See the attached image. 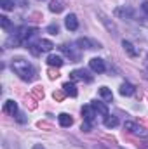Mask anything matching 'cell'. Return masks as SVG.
<instances>
[{
    "mask_svg": "<svg viewBox=\"0 0 148 149\" xmlns=\"http://www.w3.org/2000/svg\"><path fill=\"white\" fill-rule=\"evenodd\" d=\"M98 17L101 19V23H103V24L106 26V30H108L110 33H113V35H117V31H118V30H117V26L113 24V21H110V17H106V16H105L103 12H98Z\"/></svg>",
    "mask_w": 148,
    "mask_h": 149,
    "instance_id": "cell-8",
    "label": "cell"
},
{
    "mask_svg": "<svg viewBox=\"0 0 148 149\" xmlns=\"http://www.w3.org/2000/svg\"><path fill=\"white\" fill-rule=\"evenodd\" d=\"M47 31H49L51 35H58V33H59V26H58V24H49V26H47Z\"/></svg>",
    "mask_w": 148,
    "mask_h": 149,
    "instance_id": "cell-24",
    "label": "cell"
},
{
    "mask_svg": "<svg viewBox=\"0 0 148 149\" xmlns=\"http://www.w3.org/2000/svg\"><path fill=\"white\" fill-rule=\"evenodd\" d=\"M63 95H66V94L65 92H54V99H58V101H61Z\"/></svg>",
    "mask_w": 148,
    "mask_h": 149,
    "instance_id": "cell-27",
    "label": "cell"
},
{
    "mask_svg": "<svg viewBox=\"0 0 148 149\" xmlns=\"http://www.w3.org/2000/svg\"><path fill=\"white\" fill-rule=\"evenodd\" d=\"M70 80L72 81H91L92 78L87 74V71H84V70H75V71H72L70 73Z\"/></svg>",
    "mask_w": 148,
    "mask_h": 149,
    "instance_id": "cell-5",
    "label": "cell"
},
{
    "mask_svg": "<svg viewBox=\"0 0 148 149\" xmlns=\"http://www.w3.org/2000/svg\"><path fill=\"white\" fill-rule=\"evenodd\" d=\"M122 47H124V50H125L131 57H138V56H140V49H138V47H134L131 42L124 40V42H122Z\"/></svg>",
    "mask_w": 148,
    "mask_h": 149,
    "instance_id": "cell-11",
    "label": "cell"
},
{
    "mask_svg": "<svg viewBox=\"0 0 148 149\" xmlns=\"http://www.w3.org/2000/svg\"><path fill=\"white\" fill-rule=\"evenodd\" d=\"M82 116H84V121L92 123V121H94V116H96L94 108H92L91 104H89V106H84V108H82Z\"/></svg>",
    "mask_w": 148,
    "mask_h": 149,
    "instance_id": "cell-9",
    "label": "cell"
},
{
    "mask_svg": "<svg viewBox=\"0 0 148 149\" xmlns=\"http://www.w3.org/2000/svg\"><path fill=\"white\" fill-rule=\"evenodd\" d=\"M59 50L66 56V57H70V61L72 63H77L78 59H80V56H78V52L75 50L72 45H66V43H63V45H59Z\"/></svg>",
    "mask_w": 148,
    "mask_h": 149,
    "instance_id": "cell-2",
    "label": "cell"
},
{
    "mask_svg": "<svg viewBox=\"0 0 148 149\" xmlns=\"http://www.w3.org/2000/svg\"><path fill=\"white\" fill-rule=\"evenodd\" d=\"M37 45H38V49H40V52H51L54 49V43L51 40H38Z\"/></svg>",
    "mask_w": 148,
    "mask_h": 149,
    "instance_id": "cell-19",
    "label": "cell"
},
{
    "mask_svg": "<svg viewBox=\"0 0 148 149\" xmlns=\"http://www.w3.org/2000/svg\"><path fill=\"white\" fill-rule=\"evenodd\" d=\"M0 7L4 10H12L14 9V2L12 0H0Z\"/></svg>",
    "mask_w": 148,
    "mask_h": 149,
    "instance_id": "cell-22",
    "label": "cell"
},
{
    "mask_svg": "<svg viewBox=\"0 0 148 149\" xmlns=\"http://www.w3.org/2000/svg\"><path fill=\"white\" fill-rule=\"evenodd\" d=\"M63 92L66 94V95H70V97H77V87H75L73 83H70V81H66L65 85H63Z\"/></svg>",
    "mask_w": 148,
    "mask_h": 149,
    "instance_id": "cell-20",
    "label": "cell"
},
{
    "mask_svg": "<svg viewBox=\"0 0 148 149\" xmlns=\"http://www.w3.org/2000/svg\"><path fill=\"white\" fill-rule=\"evenodd\" d=\"M89 68H91L94 73H103V71L106 70L105 61H103L101 57H92V59L89 61Z\"/></svg>",
    "mask_w": 148,
    "mask_h": 149,
    "instance_id": "cell-4",
    "label": "cell"
},
{
    "mask_svg": "<svg viewBox=\"0 0 148 149\" xmlns=\"http://www.w3.org/2000/svg\"><path fill=\"white\" fill-rule=\"evenodd\" d=\"M12 70H14V73L18 74L21 80H25V81H30V80L35 78V68L26 59H21V57L12 59Z\"/></svg>",
    "mask_w": 148,
    "mask_h": 149,
    "instance_id": "cell-1",
    "label": "cell"
},
{
    "mask_svg": "<svg viewBox=\"0 0 148 149\" xmlns=\"http://www.w3.org/2000/svg\"><path fill=\"white\" fill-rule=\"evenodd\" d=\"M47 64H49V66H52V68H61V66L65 64V61H63V57H61V56L51 54V56L47 57Z\"/></svg>",
    "mask_w": 148,
    "mask_h": 149,
    "instance_id": "cell-13",
    "label": "cell"
},
{
    "mask_svg": "<svg viewBox=\"0 0 148 149\" xmlns=\"http://www.w3.org/2000/svg\"><path fill=\"white\" fill-rule=\"evenodd\" d=\"M98 94H99V97H101L105 102H111V101H113V94H111V90L108 87H99Z\"/></svg>",
    "mask_w": 148,
    "mask_h": 149,
    "instance_id": "cell-16",
    "label": "cell"
},
{
    "mask_svg": "<svg viewBox=\"0 0 148 149\" xmlns=\"http://www.w3.org/2000/svg\"><path fill=\"white\" fill-rule=\"evenodd\" d=\"M4 113H7V114H11V116L18 114V104H16L12 99L5 101V102H4Z\"/></svg>",
    "mask_w": 148,
    "mask_h": 149,
    "instance_id": "cell-14",
    "label": "cell"
},
{
    "mask_svg": "<svg viewBox=\"0 0 148 149\" xmlns=\"http://www.w3.org/2000/svg\"><path fill=\"white\" fill-rule=\"evenodd\" d=\"M58 76H59V74H58V71H52V70L49 71V78H51V80H54V78H58Z\"/></svg>",
    "mask_w": 148,
    "mask_h": 149,
    "instance_id": "cell-28",
    "label": "cell"
},
{
    "mask_svg": "<svg viewBox=\"0 0 148 149\" xmlns=\"http://www.w3.org/2000/svg\"><path fill=\"white\" fill-rule=\"evenodd\" d=\"M58 121H59V125H61L63 128H68V127H72L73 118H72L70 114H66V113H61V114L58 116Z\"/></svg>",
    "mask_w": 148,
    "mask_h": 149,
    "instance_id": "cell-15",
    "label": "cell"
},
{
    "mask_svg": "<svg viewBox=\"0 0 148 149\" xmlns=\"http://www.w3.org/2000/svg\"><path fill=\"white\" fill-rule=\"evenodd\" d=\"M91 106L94 108V111L99 113L101 116H105V118H106V116H110V114H108V108H106V104H105V102H99V101H92V102H91Z\"/></svg>",
    "mask_w": 148,
    "mask_h": 149,
    "instance_id": "cell-12",
    "label": "cell"
},
{
    "mask_svg": "<svg viewBox=\"0 0 148 149\" xmlns=\"http://www.w3.org/2000/svg\"><path fill=\"white\" fill-rule=\"evenodd\" d=\"M65 26H66V30H70V31L78 30V19H77V16H75V14L66 16V19H65Z\"/></svg>",
    "mask_w": 148,
    "mask_h": 149,
    "instance_id": "cell-10",
    "label": "cell"
},
{
    "mask_svg": "<svg viewBox=\"0 0 148 149\" xmlns=\"http://www.w3.org/2000/svg\"><path fill=\"white\" fill-rule=\"evenodd\" d=\"M77 45L80 49H99L101 47L99 42H94V40H89V38H78L77 40Z\"/></svg>",
    "mask_w": 148,
    "mask_h": 149,
    "instance_id": "cell-6",
    "label": "cell"
},
{
    "mask_svg": "<svg viewBox=\"0 0 148 149\" xmlns=\"http://www.w3.org/2000/svg\"><path fill=\"white\" fill-rule=\"evenodd\" d=\"M113 14H115L117 17H124V19L127 17V19H131L134 12H132V9H131V7H125V5H120V7H117V9H115V12H113Z\"/></svg>",
    "mask_w": 148,
    "mask_h": 149,
    "instance_id": "cell-7",
    "label": "cell"
},
{
    "mask_svg": "<svg viewBox=\"0 0 148 149\" xmlns=\"http://www.w3.org/2000/svg\"><path fill=\"white\" fill-rule=\"evenodd\" d=\"M63 9H65V3L61 0H51V3H49V10L51 12L59 14V12H63Z\"/></svg>",
    "mask_w": 148,
    "mask_h": 149,
    "instance_id": "cell-17",
    "label": "cell"
},
{
    "mask_svg": "<svg viewBox=\"0 0 148 149\" xmlns=\"http://www.w3.org/2000/svg\"><path fill=\"white\" fill-rule=\"evenodd\" d=\"M0 24H2V28H4V30H9V28H11V21H9V17L0 16Z\"/></svg>",
    "mask_w": 148,
    "mask_h": 149,
    "instance_id": "cell-23",
    "label": "cell"
},
{
    "mask_svg": "<svg viewBox=\"0 0 148 149\" xmlns=\"http://www.w3.org/2000/svg\"><path fill=\"white\" fill-rule=\"evenodd\" d=\"M32 149H45V148H44L42 144H35V146H33V148H32Z\"/></svg>",
    "mask_w": 148,
    "mask_h": 149,
    "instance_id": "cell-29",
    "label": "cell"
},
{
    "mask_svg": "<svg viewBox=\"0 0 148 149\" xmlns=\"http://www.w3.org/2000/svg\"><path fill=\"white\" fill-rule=\"evenodd\" d=\"M118 125V118L117 116H106L105 118V127L106 128H115Z\"/></svg>",
    "mask_w": 148,
    "mask_h": 149,
    "instance_id": "cell-21",
    "label": "cell"
},
{
    "mask_svg": "<svg viewBox=\"0 0 148 149\" xmlns=\"http://www.w3.org/2000/svg\"><path fill=\"white\" fill-rule=\"evenodd\" d=\"M118 92H120V95L129 97V95H132V94H134V87H132L131 83H127V81H125V83H122V85H120V90H118Z\"/></svg>",
    "mask_w": 148,
    "mask_h": 149,
    "instance_id": "cell-18",
    "label": "cell"
},
{
    "mask_svg": "<svg viewBox=\"0 0 148 149\" xmlns=\"http://www.w3.org/2000/svg\"><path fill=\"white\" fill-rule=\"evenodd\" d=\"M124 128H125L127 132H131V134H138V135H143V137H147L148 135V130L141 128V127H138L134 121H125V123H124Z\"/></svg>",
    "mask_w": 148,
    "mask_h": 149,
    "instance_id": "cell-3",
    "label": "cell"
},
{
    "mask_svg": "<svg viewBox=\"0 0 148 149\" xmlns=\"http://www.w3.org/2000/svg\"><path fill=\"white\" fill-rule=\"evenodd\" d=\"M82 130H84V132H91V123H89V121H84V123H82Z\"/></svg>",
    "mask_w": 148,
    "mask_h": 149,
    "instance_id": "cell-25",
    "label": "cell"
},
{
    "mask_svg": "<svg viewBox=\"0 0 148 149\" xmlns=\"http://www.w3.org/2000/svg\"><path fill=\"white\" fill-rule=\"evenodd\" d=\"M141 10H143V14L148 17V2H143L141 3Z\"/></svg>",
    "mask_w": 148,
    "mask_h": 149,
    "instance_id": "cell-26",
    "label": "cell"
}]
</instances>
